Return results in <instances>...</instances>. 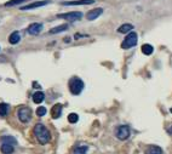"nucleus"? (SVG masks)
Returning <instances> with one entry per match:
<instances>
[{
  "instance_id": "f257e3e1",
  "label": "nucleus",
  "mask_w": 172,
  "mask_h": 154,
  "mask_svg": "<svg viewBox=\"0 0 172 154\" xmlns=\"http://www.w3.org/2000/svg\"><path fill=\"white\" fill-rule=\"evenodd\" d=\"M33 131H34V136L39 141V143L46 145V143H49V141L51 139L50 131L46 129V127L43 124H36L34 126V130Z\"/></svg>"
},
{
  "instance_id": "20e7f679",
  "label": "nucleus",
  "mask_w": 172,
  "mask_h": 154,
  "mask_svg": "<svg viewBox=\"0 0 172 154\" xmlns=\"http://www.w3.org/2000/svg\"><path fill=\"white\" fill-rule=\"evenodd\" d=\"M17 117L20 119V121L22 123H28L32 119V110L28 107H21L17 110Z\"/></svg>"
},
{
  "instance_id": "6e6552de",
  "label": "nucleus",
  "mask_w": 172,
  "mask_h": 154,
  "mask_svg": "<svg viewBox=\"0 0 172 154\" xmlns=\"http://www.w3.org/2000/svg\"><path fill=\"white\" fill-rule=\"evenodd\" d=\"M102 14H103V9L102 7H97V9H94V10L89 11L87 15H86V17H87L89 21H94V20L98 18Z\"/></svg>"
},
{
  "instance_id": "1a4fd4ad",
  "label": "nucleus",
  "mask_w": 172,
  "mask_h": 154,
  "mask_svg": "<svg viewBox=\"0 0 172 154\" xmlns=\"http://www.w3.org/2000/svg\"><path fill=\"white\" fill-rule=\"evenodd\" d=\"M50 4L49 0H43V1H35V3H32L29 5H25V6H22L21 10L25 11V10H33V9H36V7H41V6H45Z\"/></svg>"
},
{
  "instance_id": "9b49d317",
  "label": "nucleus",
  "mask_w": 172,
  "mask_h": 154,
  "mask_svg": "<svg viewBox=\"0 0 172 154\" xmlns=\"http://www.w3.org/2000/svg\"><path fill=\"white\" fill-rule=\"evenodd\" d=\"M62 105H60V103H57V105H55L54 107H52V109H51V115H52V118L54 119H58L60 117H61V114H62Z\"/></svg>"
},
{
  "instance_id": "dca6fc26",
  "label": "nucleus",
  "mask_w": 172,
  "mask_h": 154,
  "mask_svg": "<svg viewBox=\"0 0 172 154\" xmlns=\"http://www.w3.org/2000/svg\"><path fill=\"white\" fill-rule=\"evenodd\" d=\"M68 29V24H62V25H58V27H55L50 29V34H57V33H61V32H64Z\"/></svg>"
},
{
  "instance_id": "a211bd4d",
  "label": "nucleus",
  "mask_w": 172,
  "mask_h": 154,
  "mask_svg": "<svg viewBox=\"0 0 172 154\" xmlns=\"http://www.w3.org/2000/svg\"><path fill=\"white\" fill-rule=\"evenodd\" d=\"M1 141H3V143H6V145H17V141L14 138V137H11V136H4L1 137Z\"/></svg>"
},
{
  "instance_id": "0eeeda50",
  "label": "nucleus",
  "mask_w": 172,
  "mask_h": 154,
  "mask_svg": "<svg viewBox=\"0 0 172 154\" xmlns=\"http://www.w3.org/2000/svg\"><path fill=\"white\" fill-rule=\"evenodd\" d=\"M95 0H74V1H63L62 5L64 6H75V5H90L94 4Z\"/></svg>"
},
{
  "instance_id": "6ab92c4d",
  "label": "nucleus",
  "mask_w": 172,
  "mask_h": 154,
  "mask_svg": "<svg viewBox=\"0 0 172 154\" xmlns=\"http://www.w3.org/2000/svg\"><path fill=\"white\" fill-rule=\"evenodd\" d=\"M1 152H3L4 154H11L12 152H14V147H12L11 145L3 143V145H1Z\"/></svg>"
},
{
  "instance_id": "9d476101",
  "label": "nucleus",
  "mask_w": 172,
  "mask_h": 154,
  "mask_svg": "<svg viewBox=\"0 0 172 154\" xmlns=\"http://www.w3.org/2000/svg\"><path fill=\"white\" fill-rule=\"evenodd\" d=\"M27 31H28V33L30 35H38L39 33L43 31V24L41 23H32L28 27Z\"/></svg>"
},
{
  "instance_id": "5701e85b",
  "label": "nucleus",
  "mask_w": 172,
  "mask_h": 154,
  "mask_svg": "<svg viewBox=\"0 0 172 154\" xmlns=\"http://www.w3.org/2000/svg\"><path fill=\"white\" fill-rule=\"evenodd\" d=\"M78 120H79V115H78V114H75V113H70V114L68 115V121H69V123L75 124Z\"/></svg>"
},
{
  "instance_id": "39448f33",
  "label": "nucleus",
  "mask_w": 172,
  "mask_h": 154,
  "mask_svg": "<svg viewBox=\"0 0 172 154\" xmlns=\"http://www.w3.org/2000/svg\"><path fill=\"white\" fill-rule=\"evenodd\" d=\"M58 18H63V20H67V21H78L83 17V14L80 11H72V12H65V14H60L57 15Z\"/></svg>"
},
{
  "instance_id": "2eb2a0df",
  "label": "nucleus",
  "mask_w": 172,
  "mask_h": 154,
  "mask_svg": "<svg viewBox=\"0 0 172 154\" xmlns=\"http://www.w3.org/2000/svg\"><path fill=\"white\" fill-rule=\"evenodd\" d=\"M132 29H134V25L130 24V23H125V24L120 25V27L118 28V32H119V33H123V34H125V33L131 32Z\"/></svg>"
},
{
  "instance_id": "393cba45",
  "label": "nucleus",
  "mask_w": 172,
  "mask_h": 154,
  "mask_svg": "<svg viewBox=\"0 0 172 154\" xmlns=\"http://www.w3.org/2000/svg\"><path fill=\"white\" fill-rule=\"evenodd\" d=\"M170 132H171V134H172V127H171V129H170Z\"/></svg>"
},
{
  "instance_id": "4468645a",
  "label": "nucleus",
  "mask_w": 172,
  "mask_h": 154,
  "mask_svg": "<svg viewBox=\"0 0 172 154\" xmlns=\"http://www.w3.org/2000/svg\"><path fill=\"white\" fill-rule=\"evenodd\" d=\"M145 154H163V149L159 146H150L145 150Z\"/></svg>"
},
{
  "instance_id": "7ed1b4c3",
  "label": "nucleus",
  "mask_w": 172,
  "mask_h": 154,
  "mask_svg": "<svg viewBox=\"0 0 172 154\" xmlns=\"http://www.w3.org/2000/svg\"><path fill=\"white\" fill-rule=\"evenodd\" d=\"M137 40H138L137 33L130 32V33L126 35V38L124 39V41H123V44H121V47H123L124 50H127V49L134 47V46L137 44Z\"/></svg>"
},
{
  "instance_id": "aec40b11",
  "label": "nucleus",
  "mask_w": 172,
  "mask_h": 154,
  "mask_svg": "<svg viewBox=\"0 0 172 154\" xmlns=\"http://www.w3.org/2000/svg\"><path fill=\"white\" fill-rule=\"evenodd\" d=\"M9 112V106L6 103H0V117H5Z\"/></svg>"
},
{
  "instance_id": "ddd939ff",
  "label": "nucleus",
  "mask_w": 172,
  "mask_h": 154,
  "mask_svg": "<svg viewBox=\"0 0 172 154\" xmlns=\"http://www.w3.org/2000/svg\"><path fill=\"white\" fill-rule=\"evenodd\" d=\"M44 100H45V95H44V92H41V91H38V92H35V94L33 95V102H34V103H36V105L41 103Z\"/></svg>"
},
{
  "instance_id": "4be33fe9",
  "label": "nucleus",
  "mask_w": 172,
  "mask_h": 154,
  "mask_svg": "<svg viewBox=\"0 0 172 154\" xmlns=\"http://www.w3.org/2000/svg\"><path fill=\"white\" fill-rule=\"evenodd\" d=\"M86 153H87L86 146H81V147H78L74 149V154H86Z\"/></svg>"
},
{
  "instance_id": "f8f14e48",
  "label": "nucleus",
  "mask_w": 172,
  "mask_h": 154,
  "mask_svg": "<svg viewBox=\"0 0 172 154\" xmlns=\"http://www.w3.org/2000/svg\"><path fill=\"white\" fill-rule=\"evenodd\" d=\"M21 40V34L18 32H14V33H11L10 36H9V41L10 44L12 45H15V44H18Z\"/></svg>"
},
{
  "instance_id": "f3484780",
  "label": "nucleus",
  "mask_w": 172,
  "mask_h": 154,
  "mask_svg": "<svg viewBox=\"0 0 172 154\" xmlns=\"http://www.w3.org/2000/svg\"><path fill=\"white\" fill-rule=\"evenodd\" d=\"M153 51H154V47H153L150 44H144V45L142 46V52H143L144 55H147V56L152 55Z\"/></svg>"
},
{
  "instance_id": "b1692460",
  "label": "nucleus",
  "mask_w": 172,
  "mask_h": 154,
  "mask_svg": "<svg viewBox=\"0 0 172 154\" xmlns=\"http://www.w3.org/2000/svg\"><path fill=\"white\" fill-rule=\"evenodd\" d=\"M45 114H46V108L45 107H39L36 109V115H38V117H44Z\"/></svg>"
},
{
  "instance_id": "f03ea898",
  "label": "nucleus",
  "mask_w": 172,
  "mask_h": 154,
  "mask_svg": "<svg viewBox=\"0 0 172 154\" xmlns=\"http://www.w3.org/2000/svg\"><path fill=\"white\" fill-rule=\"evenodd\" d=\"M69 90L73 95H80L84 90V81L80 78L74 76V78L69 80Z\"/></svg>"
},
{
  "instance_id": "412c9836",
  "label": "nucleus",
  "mask_w": 172,
  "mask_h": 154,
  "mask_svg": "<svg viewBox=\"0 0 172 154\" xmlns=\"http://www.w3.org/2000/svg\"><path fill=\"white\" fill-rule=\"evenodd\" d=\"M24 1H27V0H10V1L5 3V6H15V5H20Z\"/></svg>"
},
{
  "instance_id": "423d86ee",
  "label": "nucleus",
  "mask_w": 172,
  "mask_h": 154,
  "mask_svg": "<svg viewBox=\"0 0 172 154\" xmlns=\"http://www.w3.org/2000/svg\"><path fill=\"white\" fill-rule=\"evenodd\" d=\"M130 134H131V131H130V127L127 125H120L116 129V132H115L116 137L119 139H121V141L127 139L130 137Z\"/></svg>"
}]
</instances>
